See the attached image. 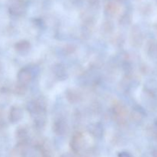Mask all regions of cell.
<instances>
[{
    "mask_svg": "<svg viewBox=\"0 0 157 157\" xmlns=\"http://www.w3.org/2000/svg\"><path fill=\"white\" fill-rule=\"evenodd\" d=\"M21 110L18 108H15L11 111L10 113V120L13 122L18 121L21 118Z\"/></svg>",
    "mask_w": 157,
    "mask_h": 157,
    "instance_id": "7a4b0ae2",
    "label": "cell"
},
{
    "mask_svg": "<svg viewBox=\"0 0 157 157\" xmlns=\"http://www.w3.org/2000/svg\"><path fill=\"white\" fill-rule=\"evenodd\" d=\"M23 43V46H21V44H20V43H18V45H16V50H18V52H20V51H22L24 52L25 50H29V47H30V45H29V43L27 42V41H22Z\"/></svg>",
    "mask_w": 157,
    "mask_h": 157,
    "instance_id": "3957f363",
    "label": "cell"
},
{
    "mask_svg": "<svg viewBox=\"0 0 157 157\" xmlns=\"http://www.w3.org/2000/svg\"><path fill=\"white\" fill-rule=\"evenodd\" d=\"M32 74L29 71L27 70H22L18 75V78H19V81L22 84H26V83L29 82L32 79Z\"/></svg>",
    "mask_w": 157,
    "mask_h": 157,
    "instance_id": "6da1fadb",
    "label": "cell"
}]
</instances>
